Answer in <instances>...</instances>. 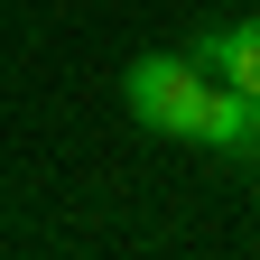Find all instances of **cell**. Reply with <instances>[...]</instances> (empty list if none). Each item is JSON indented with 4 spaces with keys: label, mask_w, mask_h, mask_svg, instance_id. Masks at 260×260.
I'll list each match as a JSON object with an SVG mask.
<instances>
[{
    "label": "cell",
    "mask_w": 260,
    "mask_h": 260,
    "mask_svg": "<svg viewBox=\"0 0 260 260\" xmlns=\"http://www.w3.org/2000/svg\"><path fill=\"white\" fill-rule=\"evenodd\" d=\"M205 56H140L121 75V103H130V121L140 130H158V140H186V121H195V103H205Z\"/></svg>",
    "instance_id": "1"
},
{
    "label": "cell",
    "mask_w": 260,
    "mask_h": 260,
    "mask_svg": "<svg viewBox=\"0 0 260 260\" xmlns=\"http://www.w3.org/2000/svg\"><path fill=\"white\" fill-rule=\"evenodd\" d=\"M195 47H205V75H223L233 93L260 103V19H233V28H214V38H195Z\"/></svg>",
    "instance_id": "2"
}]
</instances>
